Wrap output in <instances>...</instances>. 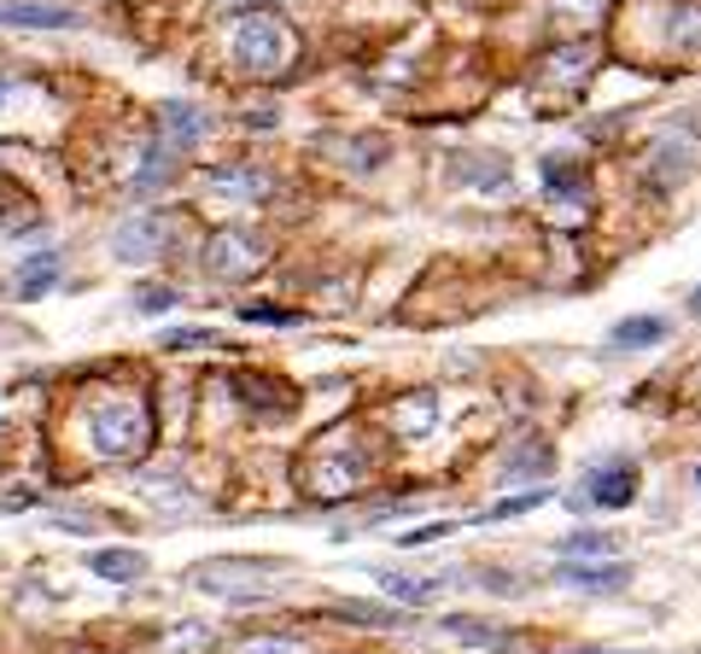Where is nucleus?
<instances>
[{"label": "nucleus", "instance_id": "nucleus-1", "mask_svg": "<svg viewBox=\"0 0 701 654\" xmlns=\"http://www.w3.org/2000/svg\"><path fill=\"white\" fill-rule=\"evenodd\" d=\"M153 444V415L140 398H123V403H100L94 409V450L112 462H135L140 450Z\"/></svg>", "mask_w": 701, "mask_h": 654}, {"label": "nucleus", "instance_id": "nucleus-2", "mask_svg": "<svg viewBox=\"0 0 701 654\" xmlns=\"http://www.w3.org/2000/svg\"><path fill=\"white\" fill-rule=\"evenodd\" d=\"M293 53H299V41H293V30H286L275 12H258V18H245V24L234 30V59H240V71L281 76L286 65H293Z\"/></svg>", "mask_w": 701, "mask_h": 654}, {"label": "nucleus", "instance_id": "nucleus-3", "mask_svg": "<svg viewBox=\"0 0 701 654\" xmlns=\"http://www.w3.org/2000/svg\"><path fill=\"white\" fill-rule=\"evenodd\" d=\"M270 579H281V561H205L193 567V584L222 602H258Z\"/></svg>", "mask_w": 701, "mask_h": 654}, {"label": "nucleus", "instance_id": "nucleus-4", "mask_svg": "<svg viewBox=\"0 0 701 654\" xmlns=\"http://www.w3.org/2000/svg\"><path fill=\"white\" fill-rule=\"evenodd\" d=\"M258 263H263V240L245 229H222L205 245V270L217 281H245V275H258Z\"/></svg>", "mask_w": 701, "mask_h": 654}, {"label": "nucleus", "instance_id": "nucleus-5", "mask_svg": "<svg viewBox=\"0 0 701 654\" xmlns=\"http://www.w3.org/2000/svg\"><path fill=\"white\" fill-rule=\"evenodd\" d=\"M637 497V462H603L585 474V491L573 497V508H631Z\"/></svg>", "mask_w": 701, "mask_h": 654}, {"label": "nucleus", "instance_id": "nucleus-6", "mask_svg": "<svg viewBox=\"0 0 701 654\" xmlns=\"http://www.w3.org/2000/svg\"><path fill=\"white\" fill-rule=\"evenodd\" d=\"M555 579H562L567 590H585V597H614V590L631 584V567H620V561H608V567H596V561H567Z\"/></svg>", "mask_w": 701, "mask_h": 654}, {"label": "nucleus", "instance_id": "nucleus-7", "mask_svg": "<svg viewBox=\"0 0 701 654\" xmlns=\"http://www.w3.org/2000/svg\"><path fill=\"white\" fill-rule=\"evenodd\" d=\"M0 24L7 30H71V7H48V0H0Z\"/></svg>", "mask_w": 701, "mask_h": 654}, {"label": "nucleus", "instance_id": "nucleus-8", "mask_svg": "<svg viewBox=\"0 0 701 654\" xmlns=\"http://www.w3.org/2000/svg\"><path fill=\"white\" fill-rule=\"evenodd\" d=\"M158 245H164V222L158 217H135V222L117 229L112 252H117V263H147V257H158Z\"/></svg>", "mask_w": 701, "mask_h": 654}, {"label": "nucleus", "instance_id": "nucleus-9", "mask_svg": "<svg viewBox=\"0 0 701 654\" xmlns=\"http://www.w3.org/2000/svg\"><path fill=\"white\" fill-rule=\"evenodd\" d=\"M585 76H590V48H555L544 65H538V88H562V94H573Z\"/></svg>", "mask_w": 701, "mask_h": 654}, {"label": "nucleus", "instance_id": "nucleus-10", "mask_svg": "<svg viewBox=\"0 0 701 654\" xmlns=\"http://www.w3.org/2000/svg\"><path fill=\"white\" fill-rule=\"evenodd\" d=\"M164 129H170V147H193V140L211 129V117H205L193 99H164Z\"/></svg>", "mask_w": 701, "mask_h": 654}, {"label": "nucleus", "instance_id": "nucleus-11", "mask_svg": "<svg viewBox=\"0 0 701 654\" xmlns=\"http://www.w3.org/2000/svg\"><path fill=\"white\" fill-rule=\"evenodd\" d=\"M375 579H380V590L391 602H409V608L444 597V579H416V572H375Z\"/></svg>", "mask_w": 701, "mask_h": 654}, {"label": "nucleus", "instance_id": "nucleus-12", "mask_svg": "<svg viewBox=\"0 0 701 654\" xmlns=\"http://www.w3.org/2000/svg\"><path fill=\"white\" fill-rule=\"evenodd\" d=\"M88 567L100 572V579H112V584H135V579H147V556H140V549H94Z\"/></svg>", "mask_w": 701, "mask_h": 654}, {"label": "nucleus", "instance_id": "nucleus-13", "mask_svg": "<svg viewBox=\"0 0 701 654\" xmlns=\"http://www.w3.org/2000/svg\"><path fill=\"white\" fill-rule=\"evenodd\" d=\"M158 654H217V631L205 625V620H181V625L164 631Z\"/></svg>", "mask_w": 701, "mask_h": 654}, {"label": "nucleus", "instance_id": "nucleus-14", "mask_svg": "<svg viewBox=\"0 0 701 654\" xmlns=\"http://www.w3.org/2000/svg\"><path fill=\"white\" fill-rule=\"evenodd\" d=\"M667 339V316H631L614 327V345L620 351H649V345H661Z\"/></svg>", "mask_w": 701, "mask_h": 654}, {"label": "nucleus", "instance_id": "nucleus-15", "mask_svg": "<svg viewBox=\"0 0 701 654\" xmlns=\"http://www.w3.org/2000/svg\"><path fill=\"white\" fill-rule=\"evenodd\" d=\"M667 35H672L678 53H701V0H678Z\"/></svg>", "mask_w": 701, "mask_h": 654}, {"label": "nucleus", "instance_id": "nucleus-16", "mask_svg": "<svg viewBox=\"0 0 701 654\" xmlns=\"http://www.w3.org/2000/svg\"><path fill=\"white\" fill-rule=\"evenodd\" d=\"M614 549H620L614 531H567V538H562L567 561H596V556H614Z\"/></svg>", "mask_w": 701, "mask_h": 654}, {"label": "nucleus", "instance_id": "nucleus-17", "mask_svg": "<svg viewBox=\"0 0 701 654\" xmlns=\"http://www.w3.org/2000/svg\"><path fill=\"white\" fill-rule=\"evenodd\" d=\"M211 188L234 193V199H263V193L275 188V181L263 176V170H217V176H211Z\"/></svg>", "mask_w": 701, "mask_h": 654}, {"label": "nucleus", "instance_id": "nucleus-18", "mask_svg": "<svg viewBox=\"0 0 701 654\" xmlns=\"http://www.w3.org/2000/svg\"><path fill=\"white\" fill-rule=\"evenodd\" d=\"M544 188L555 199H579L585 193V170H579V164H567V158H544Z\"/></svg>", "mask_w": 701, "mask_h": 654}, {"label": "nucleus", "instance_id": "nucleus-19", "mask_svg": "<svg viewBox=\"0 0 701 654\" xmlns=\"http://www.w3.org/2000/svg\"><path fill=\"white\" fill-rule=\"evenodd\" d=\"M53 281H59V257H53V252H41V257H30L24 270H18V293H24V298H41Z\"/></svg>", "mask_w": 701, "mask_h": 654}, {"label": "nucleus", "instance_id": "nucleus-20", "mask_svg": "<svg viewBox=\"0 0 701 654\" xmlns=\"http://www.w3.org/2000/svg\"><path fill=\"white\" fill-rule=\"evenodd\" d=\"M550 444H521L514 456L503 462V479H526V474H550Z\"/></svg>", "mask_w": 701, "mask_h": 654}, {"label": "nucleus", "instance_id": "nucleus-21", "mask_svg": "<svg viewBox=\"0 0 701 654\" xmlns=\"http://www.w3.org/2000/svg\"><path fill=\"white\" fill-rule=\"evenodd\" d=\"M170 176H176V158L164 152V147H153V152H147V164H140V176H135V193H158Z\"/></svg>", "mask_w": 701, "mask_h": 654}, {"label": "nucleus", "instance_id": "nucleus-22", "mask_svg": "<svg viewBox=\"0 0 701 654\" xmlns=\"http://www.w3.org/2000/svg\"><path fill=\"white\" fill-rule=\"evenodd\" d=\"M234 386H240V398H245V403H270V415L293 409V392H275V386H263V380H252V375H240Z\"/></svg>", "mask_w": 701, "mask_h": 654}, {"label": "nucleus", "instance_id": "nucleus-23", "mask_svg": "<svg viewBox=\"0 0 701 654\" xmlns=\"http://www.w3.org/2000/svg\"><path fill=\"white\" fill-rule=\"evenodd\" d=\"M538 503H550V491H544V485H538V491H521V497L491 503V508H485V520H514V515H532Z\"/></svg>", "mask_w": 701, "mask_h": 654}, {"label": "nucleus", "instance_id": "nucleus-24", "mask_svg": "<svg viewBox=\"0 0 701 654\" xmlns=\"http://www.w3.org/2000/svg\"><path fill=\"white\" fill-rule=\"evenodd\" d=\"M234 654H311L299 637H245Z\"/></svg>", "mask_w": 701, "mask_h": 654}, {"label": "nucleus", "instance_id": "nucleus-25", "mask_svg": "<svg viewBox=\"0 0 701 654\" xmlns=\"http://www.w3.org/2000/svg\"><path fill=\"white\" fill-rule=\"evenodd\" d=\"M339 620H357V625H391L398 613H386V608H368V602H345L339 608Z\"/></svg>", "mask_w": 701, "mask_h": 654}, {"label": "nucleus", "instance_id": "nucleus-26", "mask_svg": "<svg viewBox=\"0 0 701 654\" xmlns=\"http://www.w3.org/2000/svg\"><path fill=\"white\" fill-rule=\"evenodd\" d=\"M240 316H245V321H263V327H293V321H299L293 310H275V304H245Z\"/></svg>", "mask_w": 701, "mask_h": 654}, {"label": "nucleus", "instance_id": "nucleus-27", "mask_svg": "<svg viewBox=\"0 0 701 654\" xmlns=\"http://www.w3.org/2000/svg\"><path fill=\"white\" fill-rule=\"evenodd\" d=\"M444 631L450 637H468V643H498V631L480 625V620H444Z\"/></svg>", "mask_w": 701, "mask_h": 654}, {"label": "nucleus", "instance_id": "nucleus-28", "mask_svg": "<svg viewBox=\"0 0 701 654\" xmlns=\"http://www.w3.org/2000/svg\"><path fill=\"white\" fill-rule=\"evenodd\" d=\"M135 304H140L147 316H158V310H170V304H176V286H147V293H140Z\"/></svg>", "mask_w": 701, "mask_h": 654}, {"label": "nucleus", "instance_id": "nucleus-29", "mask_svg": "<svg viewBox=\"0 0 701 654\" xmlns=\"http://www.w3.org/2000/svg\"><path fill=\"white\" fill-rule=\"evenodd\" d=\"M164 345H176V351H181V345H217V339H211V334H199V327H181V334H170Z\"/></svg>", "mask_w": 701, "mask_h": 654}, {"label": "nucleus", "instance_id": "nucleus-30", "mask_svg": "<svg viewBox=\"0 0 701 654\" xmlns=\"http://www.w3.org/2000/svg\"><path fill=\"white\" fill-rule=\"evenodd\" d=\"M444 531H450V520H439V526H421V531H409L404 544H432V538H444Z\"/></svg>", "mask_w": 701, "mask_h": 654}, {"label": "nucleus", "instance_id": "nucleus-31", "mask_svg": "<svg viewBox=\"0 0 701 654\" xmlns=\"http://www.w3.org/2000/svg\"><path fill=\"white\" fill-rule=\"evenodd\" d=\"M30 503V491H12V497H0V508H24Z\"/></svg>", "mask_w": 701, "mask_h": 654}, {"label": "nucleus", "instance_id": "nucleus-32", "mask_svg": "<svg viewBox=\"0 0 701 654\" xmlns=\"http://www.w3.org/2000/svg\"><path fill=\"white\" fill-rule=\"evenodd\" d=\"M573 654H608V648H573Z\"/></svg>", "mask_w": 701, "mask_h": 654}, {"label": "nucleus", "instance_id": "nucleus-33", "mask_svg": "<svg viewBox=\"0 0 701 654\" xmlns=\"http://www.w3.org/2000/svg\"><path fill=\"white\" fill-rule=\"evenodd\" d=\"M695 485H701V467H695Z\"/></svg>", "mask_w": 701, "mask_h": 654}, {"label": "nucleus", "instance_id": "nucleus-34", "mask_svg": "<svg viewBox=\"0 0 701 654\" xmlns=\"http://www.w3.org/2000/svg\"><path fill=\"white\" fill-rule=\"evenodd\" d=\"M695 310H701V293H695Z\"/></svg>", "mask_w": 701, "mask_h": 654}]
</instances>
